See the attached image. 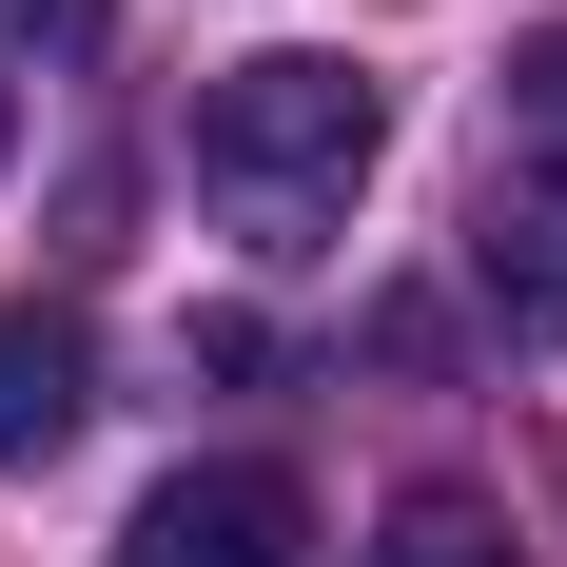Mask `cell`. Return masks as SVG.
Returning <instances> with one entry per match:
<instances>
[{
    "label": "cell",
    "mask_w": 567,
    "mask_h": 567,
    "mask_svg": "<svg viewBox=\"0 0 567 567\" xmlns=\"http://www.w3.org/2000/svg\"><path fill=\"white\" fill-rule=\"evenodd\" d=\"M372 157H392V99H372V59H235V79H196V176L235 196V235L255 255H313V235L372 196Z\"/></svg>",
    "instance_id": "obj_1"
},
{
    "label": "cell",
    "mask_w": 567,
    "mask_h": 567,
    "mask_svg": "<svg viewBox=\"0 0 567 567\" xmlns=\"http://www.w3.org/2000/svg\"><path fill=\"white\" fill-rule=\"evenodd\" d=\"M117 567H313V489H293L275 451H235V470H176V489H137Z\"/></svg>",
    "instance_id": "obj_2"
},
{
    "label": "cell",
    "mask_w": 567,
    "mask_h": 567,
    "mask_svg": "<svg viewBox=\"0 0 567 567\" xmlns=\"http://www.w3.org/2000/svg\"><path fill=\"white\" fill-rule=\"evenodd\" d=\"M470 293H489L528 352H567V157H548V137L470 176Z\"/></svg>",
    "instance_id": "obj_3"
},
{
    "label": "cell",
    "mask_w": 567,
    "mask_h": 567,
    "mask_svg": "<svg viewBox=\"0 0 567 567\" xmlns=\"http://www.w3.org/2000/svg\"><path fill=\"white\" fill-rule=\"evenodd\" d=\"M79 411H99V333H79L59 293H20V313H0V470L79 451Z\"/></svg>",
    "instance_id": "obj_4"
},
{
    "label": "cell",
    "mask_w": 567,
    "mask_h": 567,
    "mask_svg": "<svg viewBox=\"0 0 567 567\" xmlns=\"http://www.w3.org/2000/svg\"><path fill=\"white\" fill-rule=\"evenodd\" d=\"M372 567H528V548H509V509H489V489H411V509L372 528Z\"/></svg>",
    "instance_id": "obj_5"
},
{
    "label": "cell",
    "mask_w": 567,
    "mask_h": 567,
    "mask_svg": "<svg viewBox=\"0 0 567 567\" xmlns=\"http://www.w3.org/2000/svg\"><path fill=\"white\" fill-rule=\"evenodd\" d=\"M99 20H117V0H0V40H20V59H99Z\"/></svg>",
    "instance_id": "obj_6"
},
{
    "label": "cell",
    "mask_w": 567,
    "mask_h": 567,
    "mask_svg": "<svg viewBox=\"0 0 567 567\" xmlns=\"http://www.w3.org/2000/svg\"><path fill=\"white\" fill-rule=\"evenodd\" d=\"M509 117H528V137L567 157V40H528V59H509Z\"/></svg>",
    "instance_id": "obj_7"
},
{
    "label": "cell",
    "mask_w": 567,
    "mask_h": 567,
    "mask_svg": "<svg viewBox=\"0 0 567 567\" xmlns=\"http://www.w3.org/2000/svg\"><path fill=\"white\" fill-rule=\"evenodd\" d=\"M0 157H20V99H0Z\"/></svg>",
    "instance_id": "obj_8"
}]
</instances>
